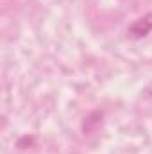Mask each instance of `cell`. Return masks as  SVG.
Segmentation results:
<instances>
[{
  "mask_svg": "<svg viewBox=\"0 0 152 154\" xmlns=\"http://www.w3.org/2000/svg\"><path fill=\"white\" fill-rule=\"evenodd\" d=\"M149 32H152V13H147L141 18L134 20V23L129 27V34L132 38H143Z\"/></svg>",
  "mask_w": 152,
  "mask_h": 154,
  "instance_id": "1",
  "label": "cell"
}]
</instances>
